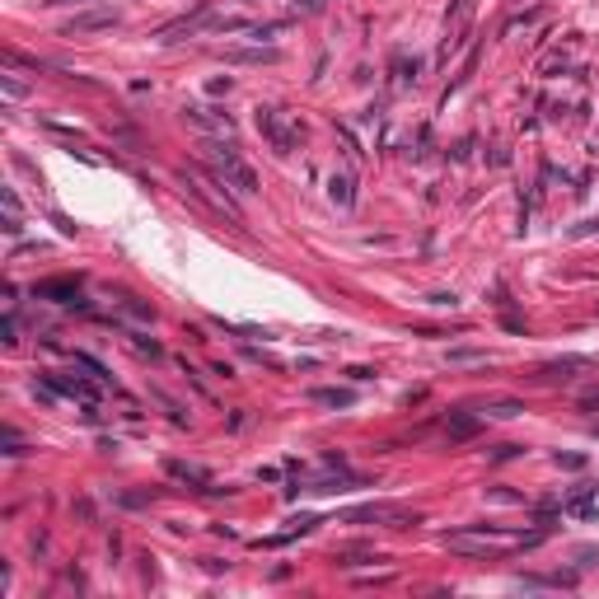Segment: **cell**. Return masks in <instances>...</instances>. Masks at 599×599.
I'll use <instances>...</instances> for the list:
<instances>
[{"mask_svg":"<svg viewBox=\"0 0 599 599\" xmlns=\"http://www.w3.org/2000/svg\"><path fill=\"white\" fill-rule=\"evenodd\" d=\"M482 417H469V412H450V421H445V431H450V440H469V436H478Z\"/></svg>","mask_w":599,"mask_h":599,"instance_id":"30bf717a","label":"cell"},{"mask_svg":"<svg viewBox=\"0 0 599 599\" xmlns=\"http://www.w3.org/2000/svg\"><path fill=\"white\" fill-rule=\"evenodd\" d=\"M328 197H333L338 206H352L356 202V178L352 173H333V178H328Z\"/></svg>","mask_w":599,"mask_h":599,"instance_id":"9c48e42d","label":"cell"},{"mask_svg":"<svg viewBox=\"0 0 599 599\" xmlns=\"http://www.w3.org/2000/svg\"><path fill=\"white\" fill-rule=\"evenodd\" d=\"M552 464H557V469H586L581 455H552Z\"/></svg>","mask_w":599,"mask_h":599,"instance_id":"e0dca14e","label":"cell"},{"mask_svg":"<svg viewBox=\"0 0 599 599\" xmlns=\"http://www.w3.org/2000/svg\"><path fill=\"white\" fill-rule=\"evenodd\" d=\"M47 5H70V0H47Z\"/></svg>","mask_w":599,"mask_h":599,"instance_id":"603a6c76","label":"cell"},{"mask_svg":"<svg viewBox=\"0 0 599 599\" xmlns=\"http://www.w3.org/2000/svg\"><path fill=\"white\" fill-rule=\"evenodd\" d=\"M206 14H211V5H206V0H202V5H197L192 14H183V19H173V24H164V28H159V33H155V38H159V42H173V38H178V33H197V28H202V19H206Z\"/></svg>","mask_w":599,"mask_h":599,"instance_id":"8992f818","label":"cell"},{"mask_svg":"<svg viewBox=\"0 0 599 599\" xmlns=\"http://www.w3.org/2000/svg\"><path fill=\"white\" fill-rule=\"evenodd\" d=\"M206 164L216 169V178H221L225 187H235V192H244V197L258 192V173L239 159V150L230 141H206Z\"/></svg>","mask_w":599,"mask_h":599,"instance_id":"6da1fadb","label":"cell"},{"mask_svg":"<svg viewBox=\"0 0 599 599\" xmlns=\"http://www.w3.org/2000/svg\"><path fill=\"white\" fill-rule=\"evenodd\" d=\"M75 365H85V370H89L94 379H113V375H108V370H104V365L94 361V356H85V352H75Z\"/></svg>","mask_w":599,"mask_h":599,"instance_id":"5bb4252c","label":"cell"},{"mask_svg":"<svg viewBox=\"0 0 599 599\" xmlns=\"http://www.w3.org/2000/svg\"><path fill=\"white\" fill-rule=\"evenodd\" d=\"M515 455H520V445H501L492 459H496V464H506V459H515Z\"/></svg>","mask_w":599,"mask_h":599,"instance_id":"ac0fdd59","label":"cell"},{"mask_svg":"<svg viewBox=\"0 0 599 599\" xmlns=\"http://www.w3.org/2000/svg\"><path fill=\"white\" fill-rule=\"evenodd\" d=\"M33 295H42V300H61V304H75V281H42Z\"/></svg>","mask_w":599,"mask_h":599,"instance_id":"8fae6325","label":"cell"},{"mask_svg":"<svg viewBox=\"0 0 599 599\" xmlns=\"http://www.w3.org/2000/svg\"><path fill=\"white\" fill-rule=\"evenodd\" d=\"M586 370H595V361L590 356H562V361H548L543 370H538V379H548V384H567V379H576V375H586Z\"/></svg>","mask_w":599,"mask_h":599,"instance_id":"277c9868","label":"cell"},{"mask_svg":"<svg viewBox=\"0 0 599 599\" xmlns=\"http://www.w3.org/2000/svg\"><path fill=\"white\" fill-rule=\"evenodd\" d=\"M230 61H281V52H272V47H244V52H230Z\"/></svg>","mask_w":599,"mask_h":599,"instance_id":"4fadbf2b","label":"cell"},{"mask_svg":"<svg viewBox=\"0 0 599 599\" xmlns=\"http://www.w3.org/2000/svg\"><path fill=\"white\" fill-rule=\"evenodd\" d=\"M183 118L192 122V127H202V131H230V118H225V113H216V108H187V113H183Z\"/></svg>","mask_w":599,"mask_h":599,"instance_id":"ba28073f","label":"cell"},{"mask_svg":"<svg viewBox=\"0 0 599 599\" xmlns=\"http://www.w3.org/2000/svg\"><path fill=\"white\" fill-rule=\"evenodd\" d=\"M113 24H118V10H85L66 24V33H99V28H113Z\"/></svg>","mask_w":599,"mask_h":599,"instance_id":"52a82bcc","label":"cell"},{"mask_svg":"<svg viewBox=\"0 0 599 599\" xmlns=\"http://www.w3.org/2000/svg\"><path fill=\"white\" fill-rule=\"evenodd\" d=\"M426 304H436V309H455L459 300H455V295H431V300H426Z\"/></svg>","mask_w":599,"mask_h":599,"instance_id":"d6986e66","label":"cell"},{"mask_svg":"<svg viewBox=\"0 0 599 599\" xmlns=\"http://www.w3.org/2000/svg\"><path fill=\"white\" fill-rule=\"evenodd\" d=\"M258 131L267 136V141H272V150H281V155H286L290 145H295V127H286L276 108H258Z\"/></svg>","mask_w":599,"mask_h":599,"instance_id":"3957f363","label":"cell"},{"mask_svg":"<svg viewBox=\"0 0 599 599\" xmlns=\"http://www.w3.org/2000/svg\"><path fill=\"white\" fill-rule=\"evenodd\" d=\"M0 333H5V347H14V342H19V323H14V314H5V323H0Z\"/></svg>","mask_w":599,"mask_h":599,"instance_id":"2e32d148","label":"cell"},{"mask_svg":"<svg viewBox=\"0 0 599 599\" xmlns=\"http://www.w3.org/2000/svg\"><path fill=\"white\" fill-rule=\"evenodd\" d=\"M136 352H150V356H164V352H159V342H150V338H136Z\"/></svg>","mask_w":599,"mask_h":599,"instance_id":"ffe728a7","label":"cell"},{"mask_svg":"<svg viewBox=\"0 0 599 599\" xmlns=\"http://www.w3.org/2000/svg\"><path fill=\"white\" fill-rule=\"evenodd\" d=\"M524 403H515V398H506V403H492V417H520Z\"/></svg>","mask_w":599,"mask_h":599,"instance_id":"9a60e30c","label":"cell"},{"mask_svg":"<svg viewBox=\"0 0 599 599\" xmlns=\"http://www.w3.org/2000/svg\"><path fill=\"white\" fill-rule=\"evenodd\" d=\"M309 398H314L319 407H352V403H356V393H352V389H314Z\"/></svg>","mask_w":599,"mask_h":599,"instance_id":"7c38bea8","label":"cell"},{"mask_svg":"<svg viewBox=\"0 0 599 599\" xmlns=\"http://www.w3.org/2000/svg\"><path fill=\"white\" fill-rule=\"evenodd\" d=\"M473 14H478V0H450V10H445V38H440V61H450V56L469 42Z\"/></svg>","mask_w":599,"mask_h":599,"instance_id":"7a4b0ae2","label":"cell"},{"mask_svg":"<svg viewBox=\"0 0 599 599\" xmlns=\"http://www.w3.org/2000/svg\"><path fill=\"white\" fill-rule=\"evenodd\" d=\"M42 384H47L52 393L80 398V403H89V398H94V384H89V379H80V375H42Z\"/></svg>","mask_w":599,"mask_h":599,"instance_id":"5b68a950","label":"cell"},{"mask_svg":"<svg viewBox=\"0 0 599 599\" xmlns=\"http://www.w3.org/2000/svg\"><path fill=\"white\" fill-rule=\"evenodd\" d=\"M295 5H300V14H314V10H323L328 0H295Z\"/></svg>","mask_w":599,"mask_h":599,"instance_id":"44dd1931","label":"cell"},{"mask_svg":"<svg viewBox=\"0 0 599 599\" xmlns=\"http://www.w3.org/2000/svg\"><path fill=\"white\" fill-rule=\"evenodd\" d=\"M0 85H5V94H10V99H19V94H24V85H19V80H10V75L0 80Z\"/></svg>","mask_w":599,"mask_h":599,"instance_id":"7402d4cb","label":"cell"}]
</instances>
